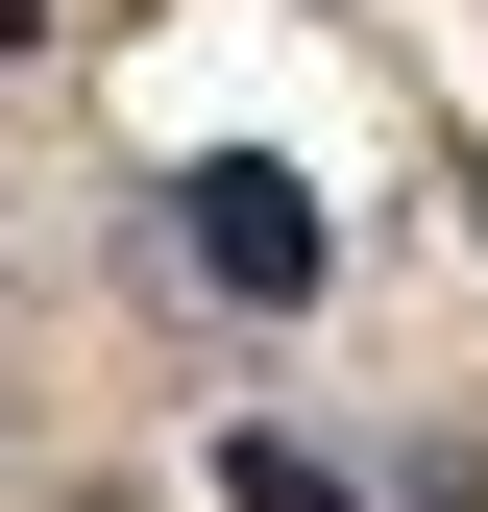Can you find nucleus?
<instances>
[{"label": "nucleus", "instance_id": "obj_1", "mask_svg": "<svg viewBox=\"0 0 488 512\" xmlns=\"http://www.w3.org/2000/svg\"><path fill=\"white\" fill-rule=\"evenodd\" d=\"M196 269H220V293H318V196H293L269 147H220V171H196Z\"/></svg>", "mask_w": 488, "mask_h": 512}, {"label": "nucleus", "instance_id": "obj_2", "mask_svg": "<svg viewBox=\"0 0 488 512\" xmlns=\"http://www.w3.org/2000/svg\"><path fill=\"white\" fill-rule=\"evenodd\" d=\"M220 488L244 512H342V464H293V439H220Z\"/></svg>", "mask_w": 488, "mask_h": 512}, {"label": "nucleus", "instance_id": "obj_3", "mask_svg": "<svg viewBox=\"0 0 488 512\" xmlns=\"http://www.w3.org/2000/svg\"><path fill=\"white\" fill-rule=\"evenodd\" d=\"M25 25H49V0H0V49H25Z\"/></svg>", "mask_w": 488, "mask_h": 512}]
</instances>
